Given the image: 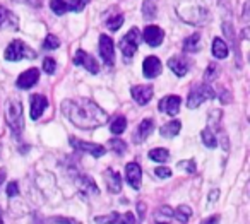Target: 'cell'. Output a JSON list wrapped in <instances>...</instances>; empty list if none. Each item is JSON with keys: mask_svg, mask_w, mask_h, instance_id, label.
Wrapping results in <instances>:
<instances>
[{"mask_svg": "<svg viewBox=\"0 0 250 224\" xmlns=\"http://www.w3.org/2000/svg\"><path fill=\"white\" fill-rule=\"evenodd\" d=\"M62 113L67 120L77 128L93 130L108 123V113L101 106H98L93 100L87 98H74L62 101Z\"/></svg>", "mask_w": 250, "mask_h": 224, "instance_id": "6da1fadb", "label": "cell"}, {"mask_svg": "<svg viewBox=\"0 0 250 224\" xmlns=\"http://www.w3.org/2000/svg\"><path fill=\"white\" fill-rule=\"evenodd\" d=\"M192 217V209L188 205H178L171 209L170 205H161L154 210L151 224H187Z\"/></svg>", "mask_w": 250, "mask_h": 224, "instance_id": "7a4b0ae2", "label": "cell"}, {"mask_svg": "<svg viewBox=\"0 0 250 224\" xmlns=\"http://www.w3.org/2000/svg\"><path fill=\"white\" fill-rule=\"evenodd\" d=\"M5 122L11 128L14 137H21L24 130V118H22V103L18 98H11L5 103Z\"/></svg>", "mask_w": 250, "mask_h": 224, "instance_id": "3957f363", "label": "cell"}, {"mask_svg": "<svg viewBox=\"0 0 250 224\" xmlns=\"http://www.w3.org/2000/svg\"><path fill=\"white\" fill-rule=\"evenodd\" d=\"M4 59L7 60V62H19V60H22V59L33 60V59H36V52L33 48H29L21 40H12L7 48H5Z\"/></svg>", "mask_w": 250, "mask_h": 224, "instance_id": "277c9868", "label": "cell"}, {"mask_svg": "<svg viewBox=\"0 0 250 224\" xmlns=\"http://www.w3.org/2000/svg\"><path fill=\"white\" fill-rule=\"evenodd\" d=\"M139 43H141V31L137 28H132L124 38L120 40L118 46H120L122 53H124V62H130L132 57L136 55L137 48H139Z\"/></svg>", "mask_w": 250, "mask_h": 224, "instance_id": "5b68a950", "label": "cell"}, {"mask_svg": "<svg viewBox=\"0 0 250 224\" xmlns=\"http://www.w3.org/2000/svg\"><path fill=\"white\" fill-rule=\"evenodd\" d=\"M214 98H216V93L209 84H206V82L199 84V86H195L194 89L188 93L187 106L190 108V110H195V108H199L202 103H206V101H209V100H214Z\"/></svg>", "mask_w": 250, "mask_h": 224, "instance_id": "8992f818", "label": "cell"}, {"mask_svg": "<svg viewBox=\"0 0 250 224\" xmlns=\"http://www.w3.org/2000/svg\"><path fill=\"white\" fill-rule=\"evenodd\" d=\"M98 50H100V57L103 60L104 65L113 67L115 65V43L108 35H100L98 40Z\"/></svg>", "mask_w": 250, "mask_h": 224, "instance_id": "52a82bcc", "label": "cell"}, {"mask_svg": "<svg viewBox=\"0 0 250 224\" xmlns=\"http://www.w3.org/2000/svg\"><path fill=\"white\" fill-rule=\"evenodd\" d=\"M69 144L72 145L76 151L86 152V154H91L93 158H101V156H104V152H106V149H104L103 145L81 141V139H76V137H69Z\"/></svg>", "mask_w": 250, "mask_h": 224, "instance_id": "ba28073f", "label": "cell"}, {"mask_svg": "<svg viewBox=\"0 0 250 224\" xmlns=\"http://www.w3.org/2000/svg\"><path fill=\"white\" fill-rule=\"evenodd\" d=\"M74 65H81L91 74H98L100 72V65H98L96 59L86 53L84 50H77L76 52V57H74Z\"/></svg>", "mask_w": 250, "mask_h": 224, "instance_id": "9c48e42d", "label": "cell"}, {"mask_svg": "<svg viewBox=\"0 0 250 224\" xmlns=\"http://www.w3.org/2000/svg\"><path fill=\"white\" fill-rule=\"evenodd\" d=\"M130 94H132V100L136 101L137 104L144 106V104H147L151 101V98H153V94H154V89L151 84H141V86H134L132 89H130Z\"/></svg>", "mask_w": 250, "mask_h": 224, "instance_id": "30bf717a", "label": "cell"}, {"mask_svg": "<svg viewBox=\"0 0 250 224\" xmlns=\"http://www.w3.org/2000/svg\"><path fill=\"white\" fill-rule=\"evenodd\" d=\"M125 180L132 186L134 190L141 188V183H143V169L137 163H129L125 166Z\"/></svg>", "mask_w": 250, "mask_h": 224, "instance_id": "8fae6325", "label": "cell"}, {"mask_svg": "<svg viewBox=\"0 0 250 224\" xmlns=\"http://www.w3.org/2000/svg\"><path fill=\"white\" fill-rule=\"evenodd\" d=\"M29 115H31V120H40L45 110L48 108V100H46L43 94H33L29 98Z\"/></svg>", "mask_w": 250, "mask_h": 224, "instance_id": "7c38bea8", "label": "cell"}, {"mask_svg": "<svg viewBox=\"0 0 250 224\" xmlns=\"http://www.w3.org/2000/svg\"><path fill=\"white\" fill-rule=\"evenodd\" d=\"M76 178H74V182H76L77 188H79V192L83 193V195H98L100 193V190H98V185L94 183V180L91 178V176L87 175H74Z\"/></svg>", "mask_w": 250, "mask_h": 224, "instance_id": "4fadbf2b", "label": "cell"}, {"mask_svg": "<svg viewBox=\"0 0 250 224\" xmlns=\"http://www.w3.org/2000/svg\"><path fill=\"white\" fill-rule=\"evenodd\" d=\"M38 79H40V70L36 69V67H31V69L24 70V72L18 77L16 86H18L19 89H31L33 86H36Z\"/></svg>", "mask_w": 250, "mask_h": 224, "instance_id": "5bb4252c", "label": "cell"}, {"mask_svg": "<svg viewBox=\"0 0 250 224\" xmlns=\"http://www.w3.org/2000/svg\"><path fill=\"white\" fill-rule=\"evenodd\" d=\"M180 106H182V100H180V96H177V94H170V96H165L163 100L160 101V104H158L160 111L171 115V117L178 115V111H180Z\"/></svg>", "mask_w": 250, "mask_h": 224, "instance_id": "9a60e30c", "label": "cell"}, {"mask_svg": "<svg viewBox=\"0 0 250 224\" xmlns=\"http://www.w3.org/2000/svg\"><path fill=\"white\" fill-rule=\"evenodd\" d=\"M161 60L158 59V57L154 55H149L144 59L143 62V74L146 79H154V77H158L161 74Z\"/></svg>", "mask_w": 250, "mask_h": 224, "instance_id": "2e32d148", "label": "cell"}, {"mask_svg": "<svg viewBox=\"0 0 250 224\" xmlns=\"http://www.w3.org/2000/svg\"><path fill=\"white\" fill-rule=\"evenodd\" d=\"M143 38L149 46H160L165 40V31L160 26H147L143 33Z\"/></svg>", "mask_w": 250, "mask_h": 224, "instance_id": "e0dca14e", "label": "cell"}, {"mask_svg": "<svg viewBox=\"0 0 250 224\" xmlns=\"http://www.w3.org/2000/svg\"><path fill=\"white\" fill-rule=\"evenodd\" d=\"M153 130H154V120L153 118H144V120L139 123V127L136 128V132H134V142H136V144L144 142L147 137H149Z\"/></svg>", "mask_w": 250, "mask_h": 224, "instance_id": "ac0fdd59", "label": "cell"}, {"mask_svg": "<svg viewBox=\"0 0 250 224\" xmlns=\"http://www.w3.org/2000/svg\"><path fill=\"white\" fill-rule=\"evenodd\" d=\"M195 14V21H197V26H202L206 21H208V18H209V12L206 11L204 7H199V9H195L192 4H184V7H180L178 5V16H185V14Z\"/></svg>", "mask_w": 250, "mask_h": 224, "instance_id": "d6986e66", "label": "cell"}, {"mask_svg": "<svg viewBox=\"0 0 250 224\" xmlns=\"http://www.w3.org/2000/svg\"><path fill=\"white\" fill-rule=\"evenodd\" d=\"M104 183H106V188L110 193H120L122 192V178L118 175V171L108 168L104 171Z\"/></svg>", "mask_w": 250, "mask_h": 224, "instance_id": "ffe728a7", "label": "cell"}, {"mask_svg": "<svg viewBox=\"0 0 250 224\" xmlns=\"http://www.w3.org/2000/svg\"><path fill=\"white\" fill-rule=\"evenodd\" d=\"M168 67H170V70L177 77H184V76H187V72H188V62L180 55L171 57V59L168 60Z\"/></svg>", "mask_w": 250, "mask_h": 224, "instance_id": "44dd1931", "label": "cell"}, {"mask_svg": "<svg viewBox=\"0 0 250 224\" xmlns=\"http://www.w3.org/2000/svg\"><path fill=\"white\" fill-rule=\"evenodd\" d=\"M180 130H182V122L171 120L160 128V134H161V137H165V139H171V137H177V135L180 134Z\"/></svg>", "mask_w": 250, "mask_h": 224, "instance_id": "7402d4cb", "label": "cell"}, {"mask_svg": "<svg viewBox=\"0 0 250 224\" xmlns=\"http://www.w3.org/2000/svg\"><path fill=\"white\" fill-rule=\"evenodd\" d=\"M228 45H226L225 41H223L221 38H214L212 40V55H214V59H226L228 57Z\"/></svg>", "mask_w": 250, "mask_h": 224, "instance_id": "603a6c76", "label": "cell"}, {"mask_svg": "<svg viewBox=\"0 0 250 224\" xmlns=\"http://www.w3.org/2000/svg\"><path fill=\"white\" fill-rule=\"evenodd\" d=\"M156 9H158V2L156 0H144L143 2V16L146 21H151V19L156 18Z\"/></svg>", "mask_w": 250, "mask_h": 224, "instance_id": "cb8c5ba5", "label": "cell"}, {"mask_svg": "<svg viewBox=\"0 0 250 224\" xmlns=\"http://www.w3.org/2000/svg\"><path fill=\"white\" fill-rule=\"evenodd\" d=\"M201 139H202V144L209 149H214L216 145H218V139H216V134L212 132L211 127L204 128V130L201 132Z\"/></svg>", "mask_w": 250, "mask_h": 224, "instance_id": "d4e9b609", "label": "cell"}, {"mask_svg": "<svg viewBox=\"0 0 250 224\" xmlns=\"http://www.w3.org/2000/svg\"><path fill=\"white\" fill-rule=\"evenodd\" d=\"M147 156H149L151 161H156V163H167L168 159H170V152H168V149H165V147L151 149Z\"/></svg>", "mask_w": 250, "mask_h": 224, "instance_id": "484cf974", "label": "cell"}, {"mask_svg": "<svg viewBox=\"0 0 250 224\" xmlns=\"http://www.w3.org/2000/svg\"><path fill=\"white\" fill-rule=\"evenodd\" d=\"M199 48H201V36H199V35L188 36V38L184 41V50H185V52L192 53V52H197Z\"/></svg>", "mask_w": 250, "mask_h": 224, "instance_id": "4316f807", "label": "cell"}, {"mask_svg": "<svg viewBox=\"0 0 250 224\" xmlns=\"http://www.w3.org/2000/svg\"><path fill=\"white\" fill-rule=\"evenodd\" d=\"M127 128V118L125 117H117L110 125V130L113 135H120L124 134V130Z\"/></svg>", "mask_w": 250, "mask_h": 224, "instance_id": "83f0119b", "label": "cell"}, {"mask_svg": "<svg viewBox=\"0 0 250 224\" xmlns=\"http://www.w3.org/2000/svg\"><path fill=\"white\" fill-rule=\"evenodd\" d=\"M108 145L111 147V151L115 152V154H118V156H124L125 152H127V144H125L122 139H118V137H113V139H110L108 141Z\"/></svg>", "mask_w": 250, "mask_h": 224, "instance_id": "f1b7e54d", "label": "cell"}, {"mask_svg": "<svg viewBox=\"0 0 250 224\" xmlns=\"http://www.w3.org/2000/svg\"><path fill=\"white\" fill-rule=\"evenodd\" d=\"M50 9L53 11V14L63 16L69 11V4H67V0H50Z\"/></svg>", "mask_w": 250, "mask_h": 224, "instance_id": "f546056e", "label": "cell"}, {"mask_svg": "<svg viewBox=\"0 0 250 224\" xmlns=\"http://www.w3.org/2000/svg\"><path fill=\"white\" fill-rule=\"evenodd\" d=\"M122 24H124V14H115L106 21V28L110 31H118L122 28Z\"/></svg>", "mask_w": 250, "mask_h": 224, "instance_id": "4dcf8cb0", "label": "cell"}, {"mask_svg": "<svg viewBox=\"0 0 250 224\" xmlns=\"http://www.w3.org/2000/svg\"><path fill=\"white\" fill-rule=\"evenodd\" d=\"M7 21H11L14 26H18V19L11 14V11H7L5 7L0 5V28H2L4 24H7Z\"/></svg>", "mask_w": 250, "mask_h": 224, "instance_id": "1f68e13d", "label": "cell"}, {"mask_svg": "<svg viewBox=\"0 0 250 224\" xmlns=\"http://www.w3.org/2000/svg\"><path fill=\"white\" fill-rule=\"evenodd\" d=\"M43 50H57L60 46V40L55 35H48L43 41Z\"/></svg>", "mask_w": 250, "mask_h": 224, "instance_id": "d6a6232c", "label": "cell"}, {"mask_svg": "<svg viewBox=\"0 0 250 224\" xmlns=\"http://www.w3.org/2000/svg\"><path fill=\"white\" fill-rule=\"evenodd\" d=\"M177 166H178V169H184V171H187L188 175H194V173L197 171V166H195L194 159H185V161L178 163Z\"/></svg>", "mask_w": 250, "mask_h": 224, "instance_id": "836d02e7", "label": "cell"}, {"mask_svg": "<svg viewBox=\"0 0 250 224\" xmlns=\"http://www.w3.org/2000/svg\"><path fill=\"white\" fill-rule=\"evenodd\" d=\"M91 0H69L67 4H69V11L72 12H81L87 4H89Z\"/></svg>", "mask_w": 250, "mask_h": 224, "instance_id": "e575fe53", "label": "cell"}, {"mask_svg": "<svg viewBox=\"0 0 250 224\" xmlns=\"http://www.w3.org/2000/svg\"><path fill=\"white\" fill-rule=\"evenodd\" d=\"M118 217V212H111L108 216H96L94 217V223L96 224H115Z\"/></svg>", "mask_w": 250, "mask_h": 224, "instance_id": "d590c367", "label": "cell"}, {"mask_svg": "<svg viewBox=\"0 0 250 224\" xmlns=\"http://www.w3.org/2000/svg\"><path fill=\"white\" fill-rule=\"evenodd\" d=\"M115 224H136V217H134L132 212H124V214H118L117 221Z\"/></svg>", "mask_w": 250, "mask_h": 224, "instance_id": "8d00e7d4", "label": "cell"}, {"mask_svg": "<svg viewBox=\"0 0 250 224\" xmlns=\"http://www.w3.org/2000/svg\"><path fill=\"white\" fill-rule=\"evenodd\" d=\"M216 74H218V63H209V67L206 69V74H204L206 84L211 82V81H214Z\"/></svg>", "mask_w": 250, "mask_h": 224, "instance_id": "74e56055", "label": "cell"}, {"mask_svg": "<svg viewBox=\"0 0 250 224\" xmlns=\"http://www.w3.org/2000/svg\"><path fill=\"white\" fill-rule=\"evenodd\" d=\"M43 70H45L46 74H55L57 70V62L53 59H45L43 60Z\"/></svg>", "mask_w": 250, "mask_h": 224, "instance_id": "f35d334b", "label": "cell"}, {"mask_svg": "<svg viewBox=\"0 0 250 224\" xmlns=\"http://www.w3.org/2000/svg\"><path fill=\"white\" fill-rule=\"evenodd\" d=\"M154 175H156L158 178H161V180L170 178V176H171V169L167 168V166H158V168L154 169Z\"/></svg>", "mask_w": 250, "mask_h": 224, "instance_id": "ab89813d", "label": "cell"}, {"mask_svg": "<svg viewBox=\"0 0 250 224\" xmlns=\"http://www.w3.org/2000/svg\"><path fill=\"white\" fill-rule=\"evenodd\" d=\"M19 193V185L18 182H11L7 185V197H16Z\"/></svg>", "mask_w": 250, "mask_h": 224, "instance_id": "60d3db41", "label": "cell"}, {"mask_svg": "<svg viewBox=\"0 0 250 224\" xmlns=\"http://www.w3.org/2000/svg\"><path fill=\"white\" fill-rule=\"evenodd\" d=\"M52 223L53 224H79L77 221L69 219V217H52Z\"/></svg>", "mask_w": 250, "mask_h": 224, "instance_id": "b9f144b4", "label": "cell"}, {"mask_svg": "<svg viewBox=\"0 0 250 224\" xmlns=\"http://www.w3.org/2000/svg\"><path fill=\"white\" fill-rule=\"evenodd\" d=\"M218 223H219V216H218V214H214V216L202 219V223H201V224H218Z\"/></svg>", "mask_w": 250, "mask_h": 224, "instance_id": "7bdbcfd3", "label": "cell"}, {"mask_svg": "<svg viewBox=\"0 0 250 224\" xmlns=\"http://www.w3.org/2000/svg\"><path fill=\"white\" fill-rule=\"evenodd\" d=\"M137 214H139L141 221H143V219H144V216H146V204H144V202H139V204H137Z\"/></svg>", "mask_w": 250, "mask_h": 224, "instance_id": "ee69618b", "label": "cell"}, {"mask_svg": "<svg viewBox=\"0 0 250 224\" xmlns=\"http://www.w3.org/2000/svg\"><path fill=\"white\" fill-rule=\"evenodd\" d=\"M16 2H22V4H28V5H31V7H36V9L42 5V0H16Z\"/></svg>", "mask_w": 250, "mask_h": 224, "instance_id": "f6af8a7d", "label": "cell"}, {"mask_svg": "<svg viewBox=\"0 0 250 224\" xmlns=\"http://www.w3.org/2000/svg\"><path fill=\"white\" fill-rule=\"evenodd\" d=\"M218 195H219V190H212L211 197H208V200H209V202H214V200L218 199Z\"/></svg>", "mask_w": 250, "mask_h": 224, "instance_id": "bcb514c9", "label": "cell"}, {"mask_svg": "<svg viewBox=\"0 0 250 224\" xmlns=\"http://www.w3.org/2000/svg\"><path fill=\"white\" fill-rule=\"evenodd\" d=\"M5 176H7V171H5V168H0V185L4 183Z\"/></svg>", "mask_w": 250, "mask_h": 224, "instance_id": "7dc6e473", "label": "cell"}, {"mask_svg": "<svg viewBox=\"0 0 250 224\" xmlns=\"http://www.w3.org/2000/svg\"><path fill=\"white\" fill-rule=\"evenodd\" d=\"M0 224H4V217H2V209H0Z\"/></svg>", "mask_w": 250, "mask_h": 224, "instance_id": "c3c4849f", "label": "cell"}]
</instances>
